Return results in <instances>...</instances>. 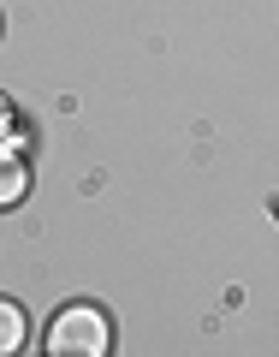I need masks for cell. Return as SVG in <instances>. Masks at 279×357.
Returning <instances> with one entry per match:
<instances>
[{
    "mask_svg": "<svg viewBox=\"0 0 279 357\" xmlns=\"http://www.w3.org/2000/svg\"><path fill=\"white\" fill-rule=\"evenodd\" d=\"M48 357H107L113 351V321L95 304H65L60 316L48 321V340H42Z\"/></svg>",
    "mask_w": 279,
    "mask_h": 357,
    "instance_id": "obj_1",
    "label": "cell"
},
{
    "mask_svg": "<svg viewBox=\"0 0 279 357\" xmlns=\"http://www.w3.org/2000/svg\"><path fill=\"white\" fill-rule=\"evenodd\" d=\"M24 197H30V167H24V155L0 149V208H18Z\"/></svg>",
    "mask_w": 279,
    "mask_h": 357,
    "instance_id": "obj_2",
    "label": "cell"
},
{
    "mask_svg": "<svg viewBox=\"0 0 279 357\" xmlns=\"http://www.w3.org/2000/svg\"><path fill=\"white\" fill-rule=\"evenodd\" d=\"M18 345H24V310L13 298H0V357H13Z\"/></svg>",
    "mask_w": 279,
    "mask_h": 357,
    "instance_id": "obj_3",
    "label": "cell"
},
{
    "mask_svg": "<svg viewBox=\"0 0 279 357\" xmlns=\"http://www.w3.org/2000/svg\"><path fill=\"white\" fill-rule=\"evenodd\" d=\"M0 126H6V102H0Z\"/></svg>",
    "mask_w": 279,
    "mask_h": 357,
    "instance_id": "obj_4",
    "label": "cell"
}]
</instances>
